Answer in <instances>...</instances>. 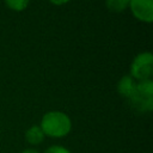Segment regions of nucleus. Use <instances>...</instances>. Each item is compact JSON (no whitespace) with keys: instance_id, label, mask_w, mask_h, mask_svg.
<instances>
[{"instance_id":"nucleus-10","label":"nucleus","mask_w":153,"mask_h":153,"mask_svg":"<svg viewBox=\"0 0 153 153\" xmlns=\"http://www.w3.org/2000/svg\"><path fill=\"white\" fill-rule=\"evenodd\" d=\"M51 4H54V5H57V6H60V5H63V4H67L69 0H49Z\"/></svg>"},{"instance_id":"nucleus-5","label":"nucleus","mask_w":153,"mask_h":153,"mask_svg":"<svg viewBox=\"0 0 153 153\" xmlns=\"http://www.w3.org/2000/svg\"><path fill=\"white\" fill-rule=\"evenodd\" d=\"M135 85H136V80H134L130 75H123L117 82V91L123 98L128 99L133 93Z\"/></svg>"},{"instance_id":"nucleus-3","label":"nucleus","mask_w":153,"mask_h":153,"mask_svg":"<svg viewBox=\"0 0 153 153\" xmlns=\"http://www.w3.org/2000/svg\"><path fill=\"white\" fill-rule=\"evenodd\" d=\"M153 73V55L149 51L136 55L130 65V76L134 80L142 81L151 78Z\"/></svg>"},{"instance_id":"nucleus-6","label":"nucleus","mask_w":153,"mask_h":153,"mask_svg":"<svg viewBox=\"0 0 153 153\" xmlns=\"http://www.w3.org/2000/svg\"><path fill=\"white\" fill-rule=\"evenodd\" d=\"M44 137H45V135L42 131L39 126H32L25 131V140H26V142H29L32 146L42 143Z\"/></svg>"},{"instance_id":"nucleus-1","label":"nucleus","mask_w":153,"mask_h":153,"mask_svg":"<svg viewBox=\"0 0 153 153\" xmlns=\"http://www.w3.org/2000/svg\"><path fill=\"white\" fill-rule=\"evenodd\" d=\"M41 129L50 137H63L72 129V122L67 114L62 111H49L43 115Z\"/></svg>"},{"instance_id":"nucleus-4","label":"nucleus","mask_w":153,"mask_h":153,"mask_svg":"<svg viewBox=\"0 0 153 153\" xmlns=\"http://www.w3.org/2000/svg\"><path fill=\"white\" fill-rule=\"evenodd\" d=\"M129 8L133 16L143 23L153 20V0H130Z\"/></svg>"},{"instance_id":"nucleus-11","label":"nucleus","mask_w":153,"mask_h":153,"mask_svg":"<svg viewBox=\"0 0 153 153\" xmlns=\"http://www.w3.org/2000/svg\"><path fill=\"white\" fill-rule=\"evenodd\" d=\"M22 153H39L37 149H35V148H26V149H24Z\"/></svg>"},{"instance_id":"nucleus-7","label":"nucleus","mask_w":153,"mask_h":153,"mask_svg":"<svg viewBox=\"0 0 153 153\" xmlns=\"http://www.w3.org/2000/svg\"><path fill=\"white\" fill-rule=\"evenodd\" d=\"M130 0H105L106 7L111 12H122L129 7Z\"/></svg>"},{"instance_id":"nucleus-8","label":"nucleus","mask_w":153,"mask_h":153,"mask_svg":"<svg viewBox=\"0 0 153 153\" xmlns=\"http://www.w3.org/2000/svg\"><path fill=\"white\" fill-rule=\"evenodd\" d=\"M29 1L30 0H5V4L10 10H13L16 12H22L27 7Z\"/></svg>"},{"instance_id":"nucleus-2","label":"nucleus","mask_w":153,"mask_h":153,"mask_svg":"<svg viewBox=\"0 0 153 153\" xmlns=\"http://www.w3.org/2000/svg\"><path fill=\"white\" fill-rule=\"evenodd\" d=\"M128 102L136 111H151L153 109V81L147 79L136 82L133 93L128 98Z\"/></svg>"},{"instance_id":"nucleus-9","label":"nucleus","mask_w":153,"mask_h":153,"mask_svg":"<svg viewBox=\"0 0 153 153\" xmlns=\"http://www.w3.org/2000/svg\"><path fill=\"white\" fill-rule=\"evenodd\" d=\"M44 153H72L68 148L63 147V146H60V145H54V146H50L48 149H45Z\"/></svg>"}]
</instances>
